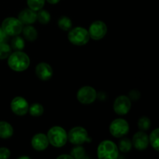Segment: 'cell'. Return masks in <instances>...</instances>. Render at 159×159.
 <instances>
[{
	"label": "cell",
	"mask_w": 159,
	"mask_h": 159,
	"mask_svg": "<svg viewBox=\"0 0 159 159\" xmlns=\"http://www.w3.org/2000/svg\"><path fill=\"white\" fill-rule=\"evenodd\" d=\"M68 40L75 45H85L89 40L88 30L82 27H75L68 33Z\"/></svg>",
	"instance_id": "obj_4"
},
{
	"label": "cell",
	"mask_w": 159,
	"mask_h": 159,
	"mask_svg": "<svg viewBox=\"0 0 159 159\" xmlns=\"http://www.w3.org/2000/svg\"><path fill=\"white\" fill-rule=\"evenodd\" d=\"M36 74L37 77L41 80H48L53 75L52 68L48 64L42 62V63L38 64L36 67Z\"/></svg>",
	"instance_id": "obj_12"
},
{
	"label": "cell",
	"mask_w": 159,
	"mask_h": 159,
	"mask_svg": "<svg viewBox=\"0 0 159 159\" xmlns=\"http://www.w3.org/2000/svg\"><path fill=\"white\" fill-rule=\"evenodd\" d=\"M13 134L12 127L6 121H0V138H9Z\"/></svg>",
	"instance_id": "obj_16"
},
{
	"label": "cell",
	"mask_w": 159,
	"mask_h": 159,
	"mask_svg": "<svg viewBox=\"0 0 159 159\" xmlns=\"http://www.w3.org/2000/svg\"><path fill=\"white\" fill-rule=\"evenodd\" d=\"M39 12L37 13V20L40 22L42 24H47L49 23L50 20H51V15L49 12L46 10H38Z\"/></svg>",
	"instance_id": "obj_18"
},
{
	"label": "cell",
	"mask_w": 159,
	"mask_h": 159,
	"mask_svg": "<svg viewBox=\"0 0 159 159\" xmlns=\"http://www.w3.org/2000/svg\"><path fill=\"white\" fill-rule=\"evenodd\" d=\"M97 97L96 91L90 86H84L78 91L77 99L81 103L90 104L93 103Z\"/></svg>",
	"instance_id": "obj_8"
},
{
	"label": "cell",
	"mask_w": 159,
	"mask_h": 159,
	"mask_svg": "<svg viewBox=\"0 0 159 159\" xmlns=\"http://www.w3.org/2000/svg\"><path fill=\"white\" fill-rule=\"evenodd\" d=\"M88 32L89 34V37L93 38V40H100L102 37H105L107 34V25L103 22L99 21V20L95 21L90 25Z\"/></svg>",
	"instance_id": "obj_9"
},
{
	"label": "cell",
	"mask_w": 159,
	"mask_h": 159,
	"mask_svg": "<svg viewBox=\"0 0 159 159\" xmlns=\"http://www.w3.org/2000/svg\"><path fill=\"white\" fill-rule=\"evenodd\" d=\"M149 138L144 132L139 131L133 137V144L138 150H144L148 148Z\"/></svg>",
	"instance_id": "obj_13"
},
{
	"label": "cell",
	"mask_w": 159,
	"mask_h": 159,
	"mask_svg": "<svg viewBox=\"0 0 159 159\" xmlns=\"http://www.w3.org/2000/svg\"><path fill=\"white\" fill-rule=\"evenodd\" d=\"M58 26L63 30H68L71 28V20L67 16H62L58 20Z\"/></svg>",
	"instance_id": "obj_23"
},
{
	"label": "cell",
	"mask_w": 159,
	"mask_h": 159,
	"mask_svg": "<svg viewBox=\"0 0 159 159\" xmlns=\"http://www.w3.org/2000/svg\"><path fill=\"white\" fill-rule=\"evenodd\" d=\"M49 141H48V136H46L43 134H37L31 141L32 147L37 151H43L45 150L48 147Z\"/></svg>",
	"instance_id": "obj_14"
},
{
	"label": "cell",
	"mask_w": 159,
	"mask_h": 159,
	"mask_svg": "<svg viewBox=\"0 0 159 159\" xmlns=\"http://www.w3.org/2000/svg\"><path fill=\"white\" fill-rule=\"evenodd\" d=\"M141 97V93L138 90H131L129 93V99H132V100H138L139 98Z\"/></svg>",
	"instance_id": "obj_29"
},
{
	"label": "cell",
	"mask_w": 159,
	"mask_h": 159,
	"mask_svg": "<svg viewBox=\"0 0 159 159\" xmlns=\"http://www.w3.org/2000/svg\"><path fill=\"white\" fill-rule=\"evenodd\" d=\"M158 134H159V129L156 128L155 130L152 132L149 138V142L151 143L152 147L156 151L159 150V144H158Z\"/></svg>",
	"instance_id": "obj_21"
},
{
	"label": "cell",
	"mask_w": 159,
	"mask_h": 159,
	"mask_svg": "<svg viewBox=\"0 0 159 159\" xmlns=\"http://www.w3.org/2000/svg\"><path fill=\"white\" fill-rule=\"evenodd\" d=\"M131 102L126 96H120L116 99L113 104V110L119 115H125L130 111Z\"/></svg>",
	"instance_id": "obj_10"
},
{
	"label": "cell",
	"mask_w": 159,
	"mask_h": 159,
	"mask_svg": "<svg viewBox=\"0 0 159 159\" xmlns=\"http://www.w3.org/2000/svg\"><path fill=\"white\" fill-rule=\"evenodd\" d=\"M30 57L25 53L16 51L9 55L8 65L9 68L16 71H23L30 65Z\"/></svg>",
	"instance_id": "obj_1"
},
{
	"label": "cell",
	"mask_w": 159,
	"mask_h": 159,
	"mask_svg": "<svg viewBox=\"0 0 159 159\" xmlns=\"http://www.w3.org/2000/svg\"><path fill=\"white\" fill-rule=\"evenodd\" d=\"M2 29L8 36H16L23 30V24L18 19L9 17L3 20Z\"/></svg>",
	"instance_id": "obj_5"
},
{
	"label": "cell",
	"mask_w": 159,
	"mask_h": 159,
	"mask_svg": "<svg viewBox=\"0 0 159 159\" xmlns=\"http://www.w3.org/2000/svg\"><path fill=\"white\" fill-rule=\"evenodd\" d=\"M11 45H12L13 49L17 50V51H21V50H23L24 48V40L20 37L15 36V37L12 40Z\"/></svg>",
	"instance_id": "obj_25"
},
{
	"label": "cell",
	"mask_w": 159,
	"mask_h": 159,
	"mask_svg": "<svg viewBox=\"0 0 159 159\" xmlns=\"http://www.w3.org/2000/svg\"><path fill=\"white\" fill-rule=\"evenodd\" d=\"M47 1L49 3H51V4H56V3L58 2L60 0H47Z\"/></svg>",
	"instance_id": "obj_32"
},
{
	"label": "cell",
	"mask_w": 159,
	"mask_h": 159,
	"mask_svg": "<svg viewBox=\"0 0 159 159\" xmlns=\"http://www.w3.org/2000/svg\"><path fill=\"white\" fill-rule=\"evenodd\" d=\"M45 0H27V5L30 9L34 11H38L44 6Z\"/></svg>",
	"instance_id": "obj_22"
},
{
	"label": "cell",
	"mask_w": 159,
	"mask_h": 159,
	"mask_svg": "<svg viewBox=\"0 0 159 159\" xmlns=\"http://www.w3.org/2000/svg\"><path fill=\"white\" fill-rule=\"evenodd\" d=\"M19 159H30V157H27V156H22V157H20Z\"/></svg>",
	"instance_id": "obj_33"
},
{
	"label": "cell",
	"mask_w": 159,
	"mask_h": 159,
	"mask_svg": "<svg viewBox=\"0 0 159 159\" xmlns=\"http://www.w3.org/2000/svg\"><path fill=\"white\" fill-rule=\"evenodd\" d=\"M10 156V151L6 148H0V159L9 158Z\"/></svg>",
	"instance_id": "obj_28"
},
{
	"label": "cell",
	"mask_w": 159,
	"mask_h": 159,
	"mask_svg": "<svg viewBox=\"0 0 159 159\" xmlns=\"http://www.w3.org/2000/svg\"><path fill=\"white\" fill-rule=\"evenodd\" d=\"M110 131L115 138H121L128 133V123L124 119L114 120L110 126Z\"/></svg>",
	"instance_id": "obj_7"
},
{
	"label": "cell",
	"mask_w": 159,
	"mask_h": 159,
	"mask_svg": "<svg viewBox=\"0 0 159 159\" xmlns=\"http://www.w3.org/2000/svg\"><path fill=\"white\" fill-rule=\"evenodd\" d=\"M30 113L34 116H40L43 113V106L39 103H34L29 107Z\"/></svg>",
	"instance_id": "obj_19"
},
{
	"label": "cell",
	"mask_w": 159,
	"mask_h": 159,
	"mask_svg": "<svg viewBox=\"0 0 159 159\" xmlns=\"http://www.w3.org/2000/svg\"><path fill=\"white\" fill-rule=\"evenodd\" d=\"M11 48L9 44L6 43L5 42L0 43V60L5 59L10 55Z\"/></svg>",
	"instance_id": "obj_24"
},
{
	"label": "cell",
	"mask_w": 159,
	"mask_h": 159,
	"mask_svg": "<svg viewBox=\"0 0 159 159\" xmlns=\"http://www.w3.org/2000/svg\"><path fill=\"white\" fill-rule=\"evenodd\" d=\"M49 142L56 148H61L65 145L68 140V134L62 127L56 126L51 127L48 133Z\"/></svg>",
	"instance_id": "obj_2"
},
{
	"label": "cell",
	"mask_w": 159,
	"mask_h": 159,
	"mask_svg": "<svg viewBox=\"0 0 159 159\" xmlns=\"http://www.w3.org/2000/svg\"><path fill=\"white\" fill-rule=\"evenodd\" d=\"M97 154L98 157L100 159H115L118 157L119 151L113 141L107 140L99 144Z\"/></svg>",
	"instance_id": "obj_3"
},
{
	"label": "cell",
	"mask_w": 159,
	"mask_h": 159,
	"mask_svg": "<svg viewBox=\"0 0 159 159\" xmlns=\"http://www.w3.org/2000/svg\"><path fill=\"white\" fill-rule=\"evenodd\" d=\"M138 127L141 130H147L150 128L151 127V120L146 116L140 118L138 120Z\"/></svg>",
	"instance_id": "obj_27"
},
{
	"label": "cell",
	"mask_w": 159,
	"mask_h": 159,
	"mask_svg": "<svg viewBox=\"0 0 159 159\" xmlns=\"http://www.w3.org/2000/svg\"><path fill=\"white\" fill-rule=\"evenodd\" d=\"M132 148V143L128 138H124L119 142V149L122 152H128Z\"/></svg>",
	"instance_id": "obj_26"
},
{
	"label": "cell",
	"mask_w": 159,
	"mask_h": 159,
	"mask_svg": "<svg viewBox=\"0 0 159 159\" xmlns=\"http://www.w3.org/2000/svg\"><path fill=\"white\" fill-rule=\"evenodd\" d=\"M11 109L15 114L19 116H23L27 113L29 110L28 102L24 98L21 96L15 97L11 102Z\"/></svg>",
	"instance_id": "obj_11"
},
{
	"label": "cell",
	"mask_w": 159,
	"mask_h": 159,
	"mask_svg": "<svg viewBox=\"0 0 159 159\" xmlns=\"http://www.w3.org/2000/svg\"><path fill=\"white\" fill-rule=\"evenodd\" d=\"M18 20L22 23V24H32L37 20V13L36 11L31 9H23L19 14Z\"/></svg>",
	"instance_id": "obj_15"
},
{
	"label": "cell",
	"mask_w": 159,
	"mask_h": 159,
	"mask_svg": "<svg viewBox=\"0 0 159 159\" xmlns=\"http://www.w3.org/2000/svg\"><path fill=\"white\" fill-rule=\"evenodd\" d=\"M68 139L71 144L75 145L91 141V139L89 138L86 130L82 127H76L71 129L68 134Z\"/></svg>",
	"instance_id": "obj_6"
},
{
	"label": "cell",
	"mask_w": 159,
	"mask_h": 159,
	"mask_svg": "<svg viewBox=\"0 0 159 159\" xmlns=\"http://www.w3.org/2000/svg\"><path fill=\"white\" fill-rule=\"evenodd\" d=\"M23 35L29 41H34L37 37V31L32 26H27L23 29Z\"/></svg>",
	"instance_id": "obj_17"
},
{
	"label": "cell",
	"mask_w": 159,
	"mask_h": 159,
	"mask_svg": "<svg viewBox=\"0 0 159 159\" xmlns=\"http://www.w3.org/2000/svg\"><path fill=\"white\" fill-rule=\"evenodd\" d=\"M7 34L4 32L2 28H0V43H3L7 40Z\"/></svg>",
	"instance_id": "obj_30"
},
{
	"label": "cell",
	"mask_w": 159,
	"mask_h": 159,
	"mask_svg": "<svg viewBox=\"0 0 159 159\" xmlns=\"http://www.w3.org/2000/svg\"><path fill=\"white\" fill-rule=\"evenodd\" d=\"M71 155L72 156V158L76 159H83L86 158L85 151L82 146H77V147L72 148V150L71 151Z\"/></svg>",
	"instance_id": "obj_20"
},
{
	"label": "cell",
	"mask_w": 159,
	"mask_h": 159,
	"mask_svg": "<svg viewBox=\"0 0 159 159\" xmlns=\"http://www.w3.org/2000/svg\"><path fill=\"white\" fill-rule=\"evenodd\" d=\"M61 158H68V159H72V156L71 155H60V156L57 157V159H61Z\"/></svg>",
	"instance_id": "obj_31"
}]
</instances>
